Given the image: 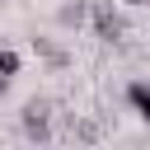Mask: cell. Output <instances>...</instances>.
Wrapping results in <instances>:
<instances>
[{
	"label": "cell",
	"mask_w": 150,
	"mask_h": 150,
	"mask_svg": "<svg viewBox=\"0 0 150 150\" xmlns=\"http://www.w3.org/2000/svg\"><path fill=\"white\" fill-rule=\"evenodd\" d=\"M23 131H28L33 141H47V136H52V103H47V98H28V103H23Z\"/></svg>",
	"instance_id": "6da1fadb"
},
{
	"label": "cell",
	"mask_w": 150,
	"mask_h": 150,
	"mask_svg": "<svg viewBox=\"0 0 150 150\" xmlns=\"http://www.w3.org/2000/svg\"><path fill=\"white\" fill-rule=\"evenodd\" d=\"M122 33H127L122 14H117L112 5H98V9H94V38H98V42H122Z\"/></svg>",
	"instance_id": "7a4b0ae2"
},
{
	"label": "cell",
	"mask_w": 150,
	"mask_h": 150,
	"mask_svg": "<svg viewBox=\"0 0 150 150\" xmlns=\"http://www.w3.org/2000/svg\"><path fill=\"white\" fill-rule=\"evenodd\" d=\"M14 75H19V52H14V47H0V94L9 89Z\"/></svg>",
	"instance_id": "3957f363"
},
{
	"label": "cell",
	"mask_w": 150,
	"mask_h": 150,
	"mask_svg": "<svg viewBox=\"0 0 150 150\" xmlns=\"http://www.w3.org/2000/svg\"><path fill=\"white\" fill-rule=\"evenodd\" d=\"M127 98H131V108L150 122V84H141V80H136V84H127Z\"/></svg>",
	"instance_id": "277c9868"
},
{
	"label": "cell",
	"mask_w": 150,
	"mask_h": 150,
	"mask_svg": "<svg viewBox=\"0 0 150 150\" xmlns=\"http://www.w3.org/2000/svg\"><path fill=\"white\" fill-rule=\"evenodd\" d=\"M56 23H61V28H80V23H84V5H66V9L56 14Z\"/></svg>",
	"instance_id": "5b68a950"
},
{
	"label": "cell",
	"mask_w": 150,
	"mask_h": 150,
	"mask_svg": "<svg viewBox=\"0 0 150 150\" xmlns=\"http://www.w3.org/2000/svg\"><path fill=\"white\" fill-rule=\"evenodd\" d=\"M75 136H80V141H94L98 127H94V122H75Z\"/></svg>",
	"instance_id": "8992f818"
},
{
	"label": "cell",
	"mask_w": 150,
	"mask_h": 150,
	"mask_svg": "<svg viewBox=\"0 0 150 150\" xmlns=\"http://www.w3.org/2000/svg\"><path fill=\"white\" fill-rule=\"evenodd\" d=\"M131 5H150V0H131Z\"/></svg>",
	"instance_id": "52a82bcc"
}]
</instances>
